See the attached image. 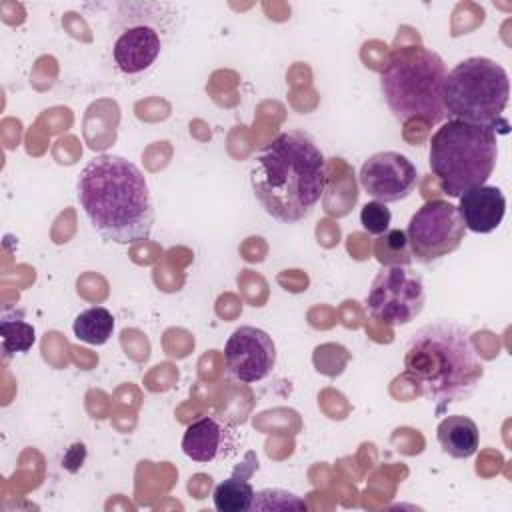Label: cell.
Instances as JSON below:
<instances>
[{"mask_svg": "<svg viewBox=\"0 0 512 512\" xmlns=\"http://www.w3.org/2000/svg\"><path fill=\"white\" fill-rule=\"evenodd\" d=\"M78 204L90 226L106 242L148 240L156 220L142 170L116 154H96L76 178Z\"/></svg>", "mask_w": 512, "mask_h": 512, "instance_id": "6da1fadb", "label": "cell"}, {"mask_svg": "<svg viewBox=\"0 0 512 512\" xmlns=\"http://www.w3.org/2000/svg\"><path fill=\"white\" fill-rule=\"evenodd\" d=\"M328 182L326 158L314 138L288 130L266 144L250 166V186L268 216L294 224L312 214Z\"/></svg>", "mask_w": 512, "mask_h": 512, "instance_id": "7a4b0ae2", "label": "cell"}, {"mask_svg": "<svg viewBox=\"0 0 512 512\" xmlns=\"http://www.w3.org/2000/svg\"><path fill=\"white\" fill-rule=\"evenodd\" d=\"M404 376L442 414L476 390L484 364L466 326L454 320H434L410 336L404 350Z\"/></svg>", "mask_w": 512, "mask_h": 512, "instance_id": "3957f363", "label": "cell"}, {"mask_svg": "<svg viewBox=\"0 0 512 512\" xmlns=\"http://www.w3.org/2000/svg\"><path fill=\"white\" fill-rule=\"evenodd\" d=\"M446 64L440 54L424 46L392 50L380 74L386 106L400 122L424 120L434 126L446 118L444 80Z\"/></svg>", "mask_w": 512, "mask_h": 512, "instance_id": "277c9868", "label": "cell"}, {"mask_svg": "<svg viewBox=\"0 0 512 512\" xmlns=\"http://www.w3.org/2000/svg\"><path fill=\"white\" fill-rule=\"evenodd\" d=\"M496 160L498 138L492 128L448 120L430 138V170L440 190L452 198L486 184Z\"/></svg>", "mask_w": 512, "mask_h": 512, "instance_id": "5b68a950", "label": "cell"}, {"mask_svg": "<svg viewBox=\"0 0 512 512\" xmlns=\"http://www.w3.org/2000/svg\"><path fill=\"white\" fill-rule=\"evenodd\" d=\"M444 110L450 120L508 132L502 118L510 96L508 72L494 60L472 56L458 62L444 80Z\"/></svg>", "mask_w": 512, "mask_h": 512, "instance_id": "8992f818", "label": "cell"}, {"mask_svg": "<svg viewBox=\"0 0 512 512\" xmlns=\"http://www.w3.org/2000/svg\"><path fill=\"white\" fill-rule=\"evenodd\" d=\"M176 12L162 2H120L112 16V60L134 76L148 70L162 52Z\"/></svg>", "mask_w": 512, "mask_h": 512, "instance_id": "52a82bcc", "label": "cell"}, {"mask_svg": "<svg viewBox=\"0 0 512 512\" xmlns=\"http://www.w3.org/2000/svg\"><path fill=\"white\" fill-rule=\"evenodd\" d=\"M424 302V282L410 266H382L366 294L370 316L386 326L410 324L420 316Z\"/></svg>", "mask_w": 512, "mask_h": 512, "instance_id": "ba28073f", "label": "cell"}, {"mask_svg": "<svg viewBox=\"0 0 512 512\" xmlns=\"http://www.w3.org/2000/svg\"><path fill=\"white\" fill-rule=\"evenodd\" d=\"M466 226L454 204L446 200L424 202L410 218L406 236L412 258L422 264L436 262L460 248Z\"/></svg>", "mask_w": 512, "mask_h": 512, "instance_id": "9c48e42d", "label": "cell"}, {"mask_svg": "<svg viewBox=\"0 0 512 512\" xmlns=\"http://www.w3.org/2000/svg\"><path fill=\"white\" fill-rule=\"evenodd\" d=\"M358 180L368 196L388 204L400 202L412 194L418 182V170L408 156L394 150H382L364 160Z\"/></svg>", "mask_w": 512, "mask_h": 512, "instance_id": "30bf717a", "label": "cell"}, {"mask_svg": "<svg viewBox=\"0 0 512 512\" xmlns=\"http://www.w3.org/2000/svg\"><path fill=\"white\" fill-rule=\"evenodd\" d=\"M224 362L228 374L238 382H260L276 364V344L266 330L240 326L226 340Z\"/></svg>", "mask_w": 512, "mask_h": 512, "instance_id": "8fae6325", "label": "cell"}, {"mask_svg": "<svg viewBox=\"0 0 512 512\" xmlns=\"http://www.w3.org/2000/svg\"><path fill=\"white\" fill-rule=\"evenodd\" d=\"M456 208L466 230H472L476 234H488L500 226L506 214V198L498 186L482 184L464 192Z\"/></svg>", "mask_w": 512, "mask_h": 512, "instance_id": "7c38bea8", "label": "cell"}, {"mask_svg": "<svg viewBox=\"0 0 512 512\" xmlns=\"http://www.w3.org/2000/svg\"><path fill=\"white\" fill-rule=\"evenodd\" d=\"M226 446V428L214 416H200L190 422L182 436V452L194 462H214Z\"/></svg>", "mask_w": 512, "mask_h": 512, "instance_id": "4fadbf2b", "label": "cell"}, {"mask_svg": "<svg viewBox=\"0 0 512 512\" xmlns=\"http://www.w3.org/2000/svg\"><path fill=\"white\" fill-rule=\"evenodd\" d=\"M258 468V458L254 452H246L244 462L234 468V472L214 488L212 500L220 512H244L252 508L254 488L250 484L252 474Z\"/></svg>", "mask_w": 512, "mask_h": 512, "instance_id": "5bb4252c", "label": "cell"}, {"mask_svg": "<svg viewBox=\"0 0 512 512\" xmlns=\"http://www.w3.org/2000/svg\"><path fill=\"white\" fill-rule=\"evenodd\" d=\"M436 438L444 454L450 458H470L476 454L480 444V432L472 418L462 414H450L440 420Z\"/></svg>", "mask_w": 512, "mask_h": 512, "instance_id": "9a60e30c", "label": "cell"}, {"mask_svg": "<svg viewBox=\"0 0 512 512\" xmlns=\"http://www.w3.org/2000/svg\"><path fill=\"white\" fill-rule=\"evenodd\" d=\"M72 330L80 342H86L92 346H102L110 340V336L114 332V316L104 306H92V308L82 310L74 318Z\"/></svg>", "mask_w": 512, "mask_h": 512, "instance_id": "2e32d148", "label": "cell"}, {"mask_svg": "<svg viewBox=\"0 0 512 512\" xmlns=\"http://www.w3.org/2000/svg\"><path fill=\"white\" fill-rule=\"evenodd\" d=\"M374 256L382 266H410L412 250L406 230L392 228L374 240Z\"/></svg>", "mask_w": 512, "mask_h": 512, "instance_id": "e0dca14e", "label": "cell"}, {"mask_svg": "<svg viewBox=\"0 0 512 512\" xmlns=\"http://www.w3.org/2000/svg\"><path fill=\"white\" fill-rule=\"evenodd\" d=\"M0 336H2V350L6 356L22 354L32 348L36 342V330L26 320L18 318H2L0 322Z\"/></svg>", "mask_w": 512, "mask_h": 512, "instance_id": "ac0fdd59", "label": "cell"}, {"mask_svg": "<svg viewBox=\"0 0 512 512\" xmlns=\"http://www.w3.org/2000/svg\"><path fill=\"white\" fill-rule=\"evenodd\" d=\"M250 510H306V502L292 492L280 488H266L254 494Z\"/></svg>", "mask_w": 512, "mask_h": 512, "instance_id": "d6986e66", "label": "cell"}, {"mask_svg": "<svg viewBox=\"0 0 512 512\" xmlns=\"http://www.w3.org/2000/svg\"><path fill=\"white\" fill-rule=\"evenodd\" d=\"M390 222H392L390 208L378 200L366 202L360 210V224L368 234H374V236L384 234L386 230H390Z\"/></svg>", "mask_w": 512, "mask_h": 512, "instance_id": "ffe728a7", "label": "cell"}]
</instances>
